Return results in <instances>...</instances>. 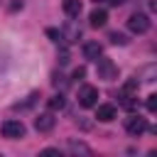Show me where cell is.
<instances>
[{
    "instance_id": "2e32d148",
    "label": "cell",
    "mask_w": 157,
    "mask_h": 157,
    "mask_svg": "<svg viewBox=\"0 0 157 157\" xmlns=\"http://www.w3.org/2000/svg\"><path fill=\"white\" fill-rule=\"evenodd\" d=\"M147 110H150V113H155V110H157V96H155V93H150V96H147Z\"/></svg>"
},
{
    "instance_id": "7c38bea8",
    "label": "cell",
    "mask_w": 157,
    "mask_h": 157,
    "mask_svg": "<svg viewBox=\"0 0 157 157\" xmlns=\"http://www.w3.org/2000/svg\"><path fill=\"white\" fill-rule=\"evenodd\" d=\"M66 147H69V152H74V155H78V152H81V155H91V150H88L83 142H76V140H71Z\"/></svg>"
},
{
    "instance_id": "4fadbf2b",
    "label": "cell",
    "mask_w": 157,
    "mask_h": 157,
    "mask_svg": "<svg viewBox=\"0 0 157 157\" xmlns=\"http://www.w3.org/2000/svg\"><path fill=\"white\" fill-rule=\"evenodd\" d=\"M66 105V101H64V96L61 93H56V96H52L49 98V110H61Z\"/></svg>"
},
{
    "instance_id": "30bf717a",
    "label": "cell",
    "mask_w": 157,
    "mask_h": 157,
    "mask_svg": "<svg viewBox=\"0 0 157 157\" xmlns=\"http://www.w3.org/2000/svg\"><path fill=\"white\" fill-rule=\"evenodd\" d=\"M101 54H103V47H101L98 42H86V44H83V56H86V59L96 61Z\"/></svg>"
},
{
    "instance_id": "8fae6325",
    "label": "cell",
    "mask_w": 157,
    "mask_h": 157,
    "mask_svg": "<svg viewBox=\"0 0 157 157\" xmlns=\"http://www.w3.org/2000/svg\"><path fill=\"white\" fill-rule=\"evenodd\" d=\"M61 7H64V12L69 17H78L81 15V0H64Z\"/></svg>"
},
{
    "instance_id": "5b68a950",
    "label": "cell",
    "mask_w": 157,
    "mask_h": 157,
    "mask_svg": "<svg viewBox=\"0 0 157 157\" xmlns=\"http://www.w3.org/2000/svg\"><path fill=\"white\" fill-rule=\"evenodd\" d=\"M96 118H98L101 123H110V120H115V118H118V110H115V105L103 103V105H98V108H96Z\"/></svg>"
},
{
    "instance_id": "277c9868",
    "label": "cell",
    "mask_w": 157,
    "mask_h": 157,
    "mask_svg": "<svg viewBox=\"0 0 157 157\" xmlns=\"http://www.w3.org/2000/svg\"><path fill=\"white\" fill-rule=\"evenodd\" d=\"M98 61V78H105V81H113V78H118V66L110 61V59H96Z\"/></svg>"
},
{
    "instance_id": "d6986e66",
    "label": "cell",
    "mask_w": 157,
    "mask_h": 157,
    "mask_svg": "<svg viewBox=\"0 0 157 157\" xmlns=\"http://www.w3.org/2000/svg\"><path fill=\"white\" fill-rule=\"evenodd\" d=\"M83 76H86V69H83V66H78V69L74 71V78L78 81V78H83Z\"/></svg>"
},
{
    "instance_id": "ac0fdd59",
    "label": "cell",
    "mask_w": 157,
    "mask_h": 157,
    "mask_svg": "<svg viewBox=\"0 0 157 157\" xmlns=\"http://www.w3.org/2000/svg\"><path fill=\"white\" fill-rule=\"evenodd\" d=\"M47 34H49L54 42H59V39H61V32H56V29H47Z\"/></svg>"
},
{
    "instance_id": "3957f363",
    "label": "cell",
    "mask_w": 157,
    "mask_h": 157,
    "mask_svg": "<svg viewBox=\"0 0 157 157\" xmlns=\"http://www.w3.org/2000/svg\"><path fill=\"white\" fill-rule=\"evenodd\" d=\"M78 103H81L83 108H93V105L98 103V88L91 86V83H83V86L78 88Z\"/></svg>"
},
{
    "instance_id": "7a4b0ae2",
    "label": "cell",
    "mask_w": 157,
    "mask_h": 157,
    "mask_svg": "<svg viewBox=\"0 0 157 157\" xmlns=\"http://www.w3.org/2000/svg\"><path fill=\"white\" fill-rule=\"evenodd\" d=\"M25 132H27V128L22 120H5L2 123V137H7V140H20V137H25Z\"/></svg>"
},
{
    "instance_id": "6da1fadb",
    "label": "cell",
    "mask_w": 157,
    "mask_h": 157,
    "mask_svg": "<svg viewBox=\"0 0 157 157\" xmlns=\"http://www.w3.org/2000/svg\"><path fill=\"white\" fill-rule=\"evenodd\" d=\"M150 17L145 15V12H132L130 17H128V29L132 32V34H145L147 29H150Z\"/></svg>"
},
{
    "instance_id": "8992f818",
    "label": "cell",
    "mask_w": 157,
    "mask_h": 157,
    "mask_svg": "<svg viewBox=\"0 0 157 157\" xmlns=\"http://www.w3.org/2000/svg\"><path fill=\"white\" fill-rule=\"evenodd\" d=\"M54 123H56V118H54L52 113H42L39 118H34V128H37L39 132H49V130L54 128Z\"/></svg>"
},
{
    "instance_id": "9a60e30c",
    "label": "cell",
    "mask_w": 157,
    "mask_h": 157,
    "mask_svg": "<svg viewBox=\"0 0 157 157\" xmlns=\"http://www.w3.org/2000/svg\"><path fill=\"white\" fill-rule=\"evenodd\" d=\"M108 39H110L113 44H128V37H125V34H120V32H110V34H108Z\"/></svg>"
},
{
    "instance_id": "e0dca14e",
    "label": "cell",
    "mask_w": 157,
    "mask_h": 157,
    "mask_svg": "<svg viewBox=\"0 0 157 157\" xmlns=\"http://www.w3.org/2000/svg\"><path fill=\"white\" fill-rule=\"evenodd\" d=\"M52 83H54V86H64V76H61V74H54V76H52Z\"/></svg>"
},
{
    "instance_id": "5bb4252c",
    "label": "cell",
    "mask_w": 157,
    "mask_h": 157,
    "mask_svg": "<svg viewBox=\"0 0 157 157\" xmlns=\"http://www.w3.org/2000/svg\"><path fill=\"white\" fill-rule=\"evenodd\" d=\"M120 105H123V108H128V110H132V108L137 105V101H135V96H132V93H123V96H120Z\"/></svg>"
},
{
    "instance_id": "44dd1931",
    "label": "cell",
    "mask_w": 157,
    "mask_h": 157,
    "mask_svg": "<svg viewBox=\"0 0 157 157\" xmlns=\"http://www.w3.org/2000/svg\"><path fill=\"white\" fill-rule=\"evenodd\" d=\"M108 2H113V5H123L125 0H108Z\"/></svg>"
},
{
    "instance_id": "9c48e42d",
    "label": "cell",
    "mask_w": 157,
    "mask_h": 157,
    "mask_svg": "<svg viewBox=\"0 0 157 157\" xmlns=\"http://www.w3.org/2000/svg\"><path fill=\"white\" fill-rule=\"evenodd\" d=\"M61 39H66V42H78V39H81V27H78L76 22H69V25L64 27V32H61Z\"/></svg>"
},
{
    "instance_id": "ba28073f",
    "label": "cell",
    "mask_w": 157,
    "mask_h": 157,
    "mask_svg": "<svg viewBox=\"0 0 157 157\" xmlns=\"http://www.w3.org/2000/svg\"><path fill=\"white\" fill-rule=\"evenodd\" d=\"M105 22H108V12H105V10H101V7H98V10H93V12L88 15V25H91V27H96V29H98V27H105Z\"/></svg>"
},
{
    "instance_id": "ffe728a7",
    "label": "cell",
    "mask_w": 157,
    "mask_h": 157,
    "mask_svg": "<svg viewBox=\"0 0 157 157\" xmlns=\"http://www.w3.org/2000/svg\"><path fill=\"white\" fill-rule=\"evenodd\" d=\"M59 64H69V52H66V49L61 52V59H59Z\"/></svg>"
},
{
    "instance_id": "52a82bcc",
    "label": "cell",
    "mask_w": 157,
    "mask_h": 157,
    "mask_svg": "<svg viewBox=\"0 0 157 157\" xmlns=\"http://www.w3.org/2000/svg\"><path fill=\"white\" fill-rule=\"evenodd\" d=\"M125 130H128L130 135H142V132L147 130V120L140 118V115H137V118H130V120L125 123Z\"/></svg>"
},
{
    "instance_id": "7402d4cb",
    "label": "cell",
    "mask_w": 157,
    "mask_h": 157,
    "mask_svg": "<svg viewBox=\"0 0 157 157\" xmlns=\"http://www.w3.org/2000/svg\"><path fill=\"white\" fill-rule=\"evenodd\" d=\"M93 2H105V0H93Z\"/></svg>"
}]
</instances>
